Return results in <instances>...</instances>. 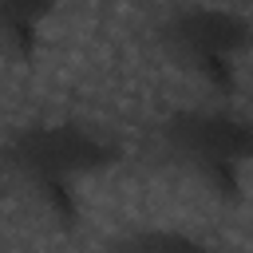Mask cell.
<instances>
[{
  "label": "cell",
  "mask_w": 253,
  "mask_h": 253,
  "mask_svg": "<svg viewBox=\"0 0 253 253\" xmlns=\"http://www.w3.org/2000/svg\"><path fill=\"white\" fill-rule=\"evenodd\" d=\"M111 253H213L198 233L186 229H170V225H146V229H130L123 233Z\"/></svg>",
  "instance_id": "cell-5"
},
{
  "label": "cell",
  "mask_w": 253,
  "mask_h": 253,
  "mask_svg": "<svg viewBox=\"0 0 253 253\" xmlns=\"http://www.w3.org/2000/svg\"><path fill=\"white\" fill-rule=\"evenodd\" d=\"M55 12L59 0H0V55L12 63H32Z\"/></svg>",
  "instance_id": "cell-4"
},
{
  "label": "cell",
  "mask_w": 253,
  "mask_h": 253,
  "mask_svg": "<svg viewBox=\"0 0 253 253\" xmlns=\"http://www.w3.org/2000/svg\"><path fill=\"white\" fill-rule=\"evenodd\" d=\"M158 158L213 206H237L253 174V119L225 107H182L154 126Z\"/></svg>",
  "instance_id": "cell-2"
},
{
  "label": "cell",
  "mask_w": 253,
  "mask_h": 253,
  "mask_svg": "<svg viewBox=\"0 0 253 253\" xmlns=\"http://www.w3.org/2000/svg\"><path fill=\"white\" fill-rule=\"evenodd\" d=\"M119 166V146L87 123H32L0 146L4 182L59 233L83 217V186Z\"/></svg>",
  "instance_id": "cell-1"
},
{
  "label": "cell",
  "mask_w": 253,
  "mask_h": 253,
  "mask_svg": "<svg viewBox=\"0 0 253 253\" xmlns=\"http://www.w3.org/2000/svg\"><path fill=\"white\" fill-rule=\"evenodd\" d=\"M154 43L170 67L202 83L206 91L229 95L241 63L253 51V20L221 4H190L170 12L154 28Z\"/></svg>",
  "instance_id": "cell-3"
}]
</instances>
